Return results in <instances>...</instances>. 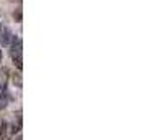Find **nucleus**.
Instances as JSON below:
<instances>
[{
    "label": "nucleus",
    "instance_id": "nucleus-1",
    "mask_svg": "<svg viewBox=\"0 0 146 140\" xmlns=\"http://www.w3.org/2000/svg\"><path fill=\"white\" fill-rule=\"evenodd\" d=\"M10 56H12L17 69L21 71V68H23V41H21V38L15 36V35L12 43H10Z\"/></svg>",
    "mask_w": 146,
    "mask_h": 140
},
{
    "label": "nucleus",
    "instance_id": "nucleus-2",
    "mask_svg": "<svg viewBox=\"0 0 146 140\" xmlns=\"http://www.w3.org/2000/svg\"><path fill=\"white\" fill-rule=\"evenodd\" d=\"M12 40H13V33L8 28H3L2 30V35H0V45L2 46H10Z\"/></svg>",
    "mask_w": 146,
    "mask_h": 140
},
{
    "label": "nucleus",
    "instance_id": "nucleus-8",
    "mask_svg": "<svg viewBox=\"0 0 146 140\" xmlns=\"http://www.w3.org/2000/svg\"><path fill=\"white\" fill-rule=\"evenodd\" d=\"M0 140H10V139H8V135H7V137H3V139H0Z\"/></svg>",
    "mask_w": 146,
    "mask_h": 140
},
{
    "label": "nucleus",
    "instance_id": "nucleus-3",
    "mask_svg": "<svg viewBox=\"0 0 146 140\" xmlns=\"http://www.w3.org/2000/svg\"><path fill=\"white\" fill-rule=\"evenodd\" d=\"M8 133V122L5 119H0V139L7 137Z\"/></svg>",
    "mask_w": 146,
    "mask_h": 140
},
{
    "label": "nucleus",
    "instance_id": "nucleus-5",
    "mask_svg": "<svg viewBox=\"0 0 146 140\" xmlns=\"http://www.w3.org/2000/svg\"><path fill=\"white\" fill-rule=\"evenodd\" d=\"M13 140H23V137H21L20 133H18V135H17V137H15V139H13Z\"/></svg>",
    "mask_w": 146,
    "mask_h": 140
},
{
    "label": "nucleus",
    "instance_id": "nucleus-6",
    "mask_svg": "<svg viewBox=\"0 0 146 140\" xmlns=\"http://www.w3.org/2000/svg\"><path fill=\"white\" fill-rule=\"evenodd\" d=\"M2 60H3V53H2V50H0V63H2Z\"/></svg>",
    "mask_w": 146,
    "mask_h": 140
},
{
    "label": "nucleus",
    "instance_id": "nucleus-4",
    "mask_svg": "<svg viewBox=\"0 0 146 140\" xmlns=\"http://www.w3.org/2000/svg\"><path fill=\"white\" fill-rule=\"evenodd\" d=\"M13 17H15V18H17V20H18V21L21 20V10H20V8L17 10V13H13Z\"/></svg>",
    "mask_w": 146,
    "mask_h": 140
},
{
    "label": "nucleus",
    "instance_id": "nucleus-7",
    "mask_svg": "<svg viewBox=\"0 0 146 140\" xmlns=\"http://www.w3.org/2000/svg\"><path fill=\"white\" fill-rule=\"evenodd\" d=\"M2 30H3V27H2V21H0V35H2Z\"/></svg>",
    "mask_w": 146,
    "mask_h": 140
}]
</instances>
